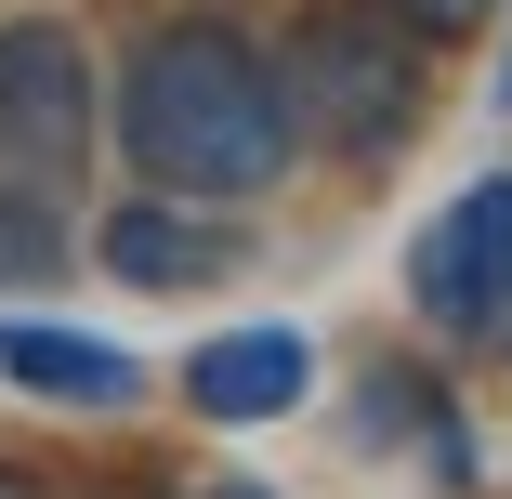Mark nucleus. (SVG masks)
I'll return each instance as SVG.
<instances>
[{
    "instance_id": "obj_5",
    "label": "nucleus",
    "mask_w": 512,
    "mask_h": 499,
    "mask_svg": "<svg viewBox=\"0 0 512 499\" xmlns=\"http://www.w3.org/2000/svg\"><path fill=\"white\" fill-rule=\"evenodd\" d=\"M92 250H106L119 289H224L250 263V237L211 224V197H119V211L92 224Z\"/></svg>"
},
{
    "instance_id": "obj_8",
    "label": "nucleus",
    "mask_w": 512,
    "mask_h": 499,
    "mask_svg": "<svg viewBox=\"0 0 512 499\" xmlns=\"http://www.w3.org/2000/svg\"><path fill=\"white\" fill-rule=\"evenodd\" d=\"M0 368H14L27 394H66V408H132V394H145V368L119 342H79L53 316H0Z\"/></svg>"
},
{
    "instance_id": "obj_9",
    "label": "nucleus",
    "mask_w": 512,
    "mask_h": 499,
    "mask_svg": "<svg viewBox=\"0 0 512 499\" xmlns=\"http://www.w3.org/2000/svg\"><path fill=\"white\" fill-rule=\"evenodd\" d=\"M381 14H394L407 40H434V53H447V40H473V27H499L512 0H381Z\"/></svg>"
},
{
    "instance_id": "obj_1",
    "label": "nucleus",
    "mask_w": 512,
    "mask_h": 499,
    "mask_svg": "<svg viewBox=\"0 0 512 499\" xmlns=\"http://www.w3.org/2000/svg\"><path fill=\"white\" fill-rule=\"evenodd\" d=\"M106 145L132 158L145 197H263L302 145H289V106H276V66L263 40L184 14V27H145L132 66L106 79Z\"/></svg>"
},
{
    "instance_id": "obj_7",
    "label": "nucleus",
    "mask_w": 512,
    "mask_h": 499,
    "mask_svg": "<svg viewBox=\"0 0 512 499\" xmlns=\"http://www.w3.org/2000/svg\"><path fill=\"white\" fill-rule=\"evenodd\" d=\"M355 447L368 460H434V473H460V408L434 394V368H407V355H368L355 368Z\"/></svg>"
},
{
    "instance_id": "obj_6",
    "label": "nucleus",
    "mask_w": 512,
    "mask_h": 499,
    "mask_svg": "<svg viewBox=\"0 0 512 499\" xmlns=\"http://www.w3.org/2000/svg\"><path fill=\"white\" fill-rule=\"evenodd\" d=\"M302 381H316V342H302V329H224V342L184 355V408L237 434V421H289Z\"/></svg>"
},
{
    "instance_id": "obj_4",
    "label": "nucleus",
    "mask_w": 512,
    "mask_h": 499,
    "mask_svg": "<svg viewBox=\"0 0 512 499\" xmlns=\"http://www.w3.org/2000/svg\"><path fill=\"white\" fill-rule=\"evenodd\" d=\"M407 303L447 355H512V171H473L407 237Z\"/></svg>"
},
{
    "instance_id": "obj_10",
    "label": "nucleus",
    "mask_w": 512,
    "mask_h": 499,
    "mask_svg": "<svg viewBox=\"0 0 512 499\" xmlns=\"http://www.w3.org/2000/svg\"><path fill=\"white\" fill-rule=\"evenodd\" d=\"M0 499H66L53 473H27V460H0Z\"/></svg>"
},
{
    "instance_id": "obj_2",
    "label": "nucleus",
    "mask_w": 512,
    "mask_h": 499,
    "mask_svg": "<svg viewBox=\"0 0 512 499\" xmlns=\"http://www.w3.org/2000/svg\"><path fill=\"white\" fill-rule=\"evenodd\" d=\"M263 66H276L289 145H316V158H342V171L407 158L421 119H434V40H407L381 0H316Z\"/></svg>"
},
{
    "instance_id": "obj_3",
    "label": "nucleus",
    "mask_w": 512,
    "mask_h": 499,
    "mask_svg": "<svg viewBox=\"0 0 512 499\" xmlns=\"http://www.w3.org/2000/svg\"><path fill=\"white\" fill-rule=\"evenodd\" d=\"M92 145H106V66L79 53V27L53 14H14L0 27V171L66 197L92 171Z\"/></svg>"
},
{
    "instance_id": "obj_12",
    "label": "nucleus",
    "mask_w": 512,
    "mask_h": 499,
    "mask_svg": "<svg viewBox=\"0 0 512 499\" xmlns=\"http://www.w3.org/2000/svg\"><path fill=\"white\" fill-rule=\"evenodd\" d=\"M499 92H512V53H499Z\"/></svg>"
},
{
    "instance_id": "obj_11",
    "label": "nucleus",
    "mask_w": 512,
    "mask_h": 499,
    "mask_svg": "<svg viewBox=\"0 0 512 499\" xmlns=\"http://www.w3.org/2000/svg\"><path fill=\"white\" fill-rule=\"evenodd\" d=\"M106 499H171V486H106Z\"/></svg>"
}]
</instances>
